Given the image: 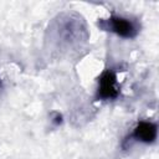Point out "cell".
I'll list each match as a JSON object with an SVG mask.
<instances>
[{
  "instance_id": "obj_2",
  "label": "cell",
  "mask_w": 159,
  "mask_h": 159,
  "mask_svg": "<svg viewBox=\"0 0 159 159\" xmlns=\"http://www.w3.org/2000/svg\"><path fill=\"white\" fill-rule=\"evenodd\" d=\"M118 93L117 86H116V77L113 73H106L102 80H101V84H99V89H98V94L102 98H113L116 97Z\"/></svg>"
},
{
  "instance_id": "obj_1",
  "label": "cell",
  "mask_w": 159,
  "mask_h": 159,
  "mask_svg": "<svg viewBox=\"0 0 159 159\" xmlns=\"http://www.w3.org/2000/svg\"><path fill=\"white\" fill-rule=\"evenodd\" d=\"M107 29L111 31L123 36V37H132L135 35L137 29L134 24L124 17H111L107 21Z\"/></svg>"
},
{
  "instance_id": "obj_3",
  "label": "cell",
  "mask_w": 159,
  "mask_h": 159,
  "mask_svg": "<svg viewBox=\"0 0 159 159\" xmlns=\"http://www.w3.org/2000/svg\"><path fill=\"white\" fill-rule=\"evenodd\" d=\"M134 137L138 140L149 143L153 142L157 137V127L148 122H142L134 130Z\"/></svg>"
}]
</instances>
